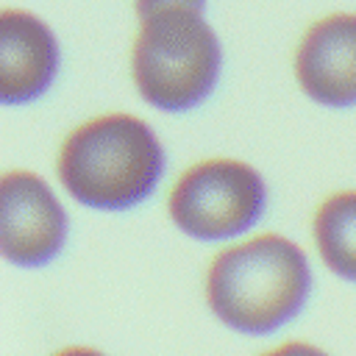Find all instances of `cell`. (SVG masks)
<instances>
[{"mask_svg":"<svg viewBox=\"0 0 356 356\" xmlns=\"http://www.w3.org/2000/svg\"><path fill=\"white\" fill-rule=\"evenodd\" d=\"M56 170L78 203L117 211L142 203L156 189L164 147L145 120L111 111L67 134Z\"/></svg>","mask_w":356,"mask_h":356,"instance_id":"obj_2","label":"cell"},{"mask_svg":"<svg viewBox=\"0 0 356 356\" xmlns=\"http://www.w3.org/2000/svg\"><path fill=\"white\" fill-rule=\"evenodd\" d=\"M58 72V42L44 19L31 11L0 14V97L28 103L47 92Z\"/></svg>","mask_w":356,"mask_h":356,"instance_id":"obj_7","label":"cell"},{"mask_svg":"<svg viewBox=\"0 0 356 356\" xmlns=\"http://www.w3.org/2000/svg\"><path fill=\"white\" fill-rule=\"evenodd\" d=\"M222 50L203 11L161 8L139 19L131 47L136 92L161 111H186L206 100L220 78Z\"/></svg>","mask_w":356,"mask_h":356,"instance_id":"obj_3","label":"cell"},{"mask_svg":"<svg viewBox=\"0 0 356 356\" xmlns=\"http://www.w3.org/2000/svg\"><path fill=\"white\" fill-rule=\"evenodd\" d=\"M312 289L303 250L281 234L222 248L206 270V303L239 334H270L292 320Z\"/></svg>","mask_w":356,"mask_h":356,"instance_id":"obj_1","label":"cell"},{"mask_svg":"<svg viewBox=\"0 0 356 356\" xmlns=\"http://www.w3.org/2000/svg\"><path fill=\"white\" fill-rule=\"evenodd\" d=\"M136 17L145 19L161 8H192V11H203V0H134Z\"/></svg>","mask_w":356,"mask_h":356,"instance_id":"obj_9","label":"cell"},{"mask_svg":"<svg viewBox=\"0 0 356 356\" xmlns=\"http://www.w3.org/2000/svg\"><path fill=\"white\" fill-rule=\"evenodd\" d=\"M67 211L56 192L31 170H11L0 184V245L11 264L39 267L61 253Z\"/></svg>","mask_w":356,"mask_h":356,"instance_id":"obj_5","label":"cell"},{"mask_svg":"<svg viewBox=\"0 0 356 356\" xmlns=\"http://www.w3.org/2000/svg\"><path fill=\"white\" fill-rule=\"evenodd\" d=\"M53 356H106V353H100L95 348H86V345H70V348H64V350H58Z\"/></svg>","mask_w":356,"mask_h":356,"instance_id":"obj_11","label":"cell"},{"mask_svg":"<svg viewBox=\"0 0 356 356\" xmlns=\"http://www.w3.org/2000/svg\"><path fill=\"white\" fill-rule=\"evenodd\" d=\"M295 78L320 106H356V14L337 11L306 28L295 47Z\"/></svg>","mask_w":356,"mask_h":356,"instance_id":"obj_6","label":"cell"},{"mask_svg":"<svg viewBox=\"0 0 356 356\" xmlns=\"http://www.w3.org/2000/svg\"><path fill=\"white\" fill-rule=\"evenodd\" d=\"M261 356H328L325 350H320L317 345H309V342H284Z\"/></svg>","mask_w":356,"mask_h":356,"instance_id":"obj_10","label":"cell"},{"mask_svg":"<svg viewBox=\"0 0 356 356\" xmlns=\"http://www.w3.org/2000/svg\"><path fill=\"white\" fill-rule=\"evenodd\" d=\"M261 175L239 159H203L186 167L170 189V220L192 239L220 242L248 231L264 209Z\"/></svg>","mask_w":356,"mask_h":356,"instance_id":"obj_4","label":"cell"},{"mask_svg":"<svg viewBox=\"0 0 356 356\" xmlns=\"http://www.w3.org/2000/svg\"><path fill=\"white\" fill-rule=\"evenodd\" d=\"M312 236L325 267L356 281V189L334 192L314 209Z\"/></svg>","mask_w":356,"mask_h":356,"instance_id":"obj_8","label":"cell"}]
</instances>
